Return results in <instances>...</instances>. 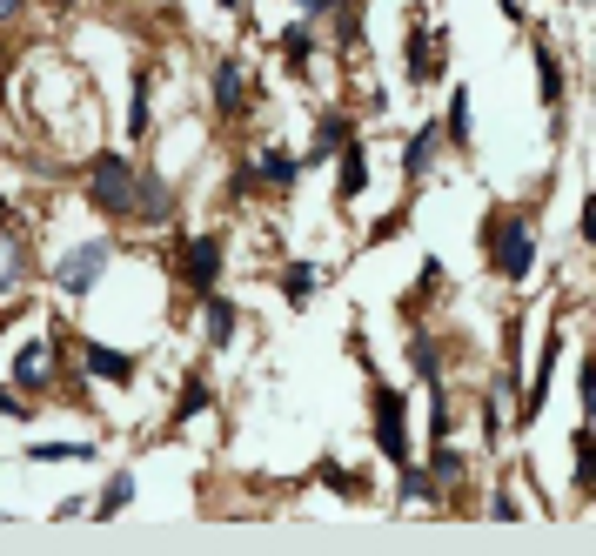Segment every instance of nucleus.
<instances>
[{
  "label": "nucleus",
  "instance_id": "1",
  "mask_svg": "<svg viewBox=\"0 0 596 556\" xmlns=\"http://www.w3.org/2000/svg\"><path fill=\"white\" fill-rule=\"evenodd\" d=\"M134 195H141V168H134L128 155H101L88 168V201L101 208V215H134Z\"/></svg>",
  "mask_w": 596,
  "mask_h": 556
},
{
  "label": "nucleus",
  "instance_id": "2",
  "mask_svg": "<svg viewBox=\"0 0 596 556\" xmlns=\"http://www.w3.org/2000/svg\"><path fill=\"white\" fill-rule=\"evenodd\" d=\"M530 262H536V235H530V222H523V215H503V222H496V275L523 282V275H530Z\"/></svg>",
  "mask_w": 596,
  "mask_h": 556
},
{
  "label": "nucleus",
  "instance_id": "3",
  "mask_svg": "<svg viewBox=\"0 0 596 556\" xmlns=\"http://www.w3.org/2000/svg\"><path fill=\"white\" fill-rule=\"evenodd\" d=\"M114 262V242H81V248H67L61 262H54V275H61V289L67 295H88L94 289V275Z\"/></svg>",
  "mask_w": 596,
  "mask_h": 556
},
{
  "label": "nucleus",
  "instance_id": "4",
  "mask_svg": "<svg viewBox=\"0 0 596 556\" xmlns=\"http://www.w3.org/2000/svg\"><path fill=\"white\" fill-rule=\"evenodd\" d=\"M181 275L195 295H215V275H221V235H195L181 248Z\"/></svg>",
  "mask_w": 596,
  "mask_h": 556
},
{
  "label": "nucleus",
  "instance_id": "5",
  "mask_svg": "<svg viewBox=\"0 0 596 556\" xmlns=\"http://www.w3.org/2000/svg\"><path fill=\"white\" fill-rule=\"evenodd\" d=\"M376 443L389 463H409V436H402V396L396 389H376Z\"/></svg>",
  "mask_w": 596,
  "mask_h": 556
},
{
  "label": "nucleus",
  "instance_id": "6",
  "mask_svg": "<svg viewBox=\"0 0 596 556\" xmlns=\"http://www.w3.org/2000/svg\"><path fill=\"white\" fill-rule=\"evenodd\" d=\"M134 222L141 228H161L168 222V181L155 168H141V195H134Z\"/></svg>",
  "mask_w": 596,
  "mask_h": 556
},
{
  "label": "nucleus",
  "instance_id": "7",
  "mask_svg": "<svg viewBox=\"0 0 596 556\" xmlns=\"http://www.w3.org/2000/svg\"><path fill=\"white\" fill-rule=\"evenodd\" d=\"M436 148H442V128H436V121H422V128L409 134V148H402V175L422 181V175H429V161H436Z\"/></svg>",
  "mask_w": 596,
  "mask_h": 556
},
{
  "label": "nucleus",
  "instance_id": "8",
  "mask_svg": "<svg viewBox=\"0 0 596 556\" xmlns=\"http://www.w3.org/2000/svg\"><path fill=\"white\" fill-rule=\"evenodd\" d=\"M215 108H221V121H242V61L235 54L215 67Z\"/></svg>",
  "mask_w": 596,
  "mask_h": 556
},
{
  "label": "nucleus",
  "instance_id": "9",
  "mask_svg": "<svg viewBox=\"0 0 596 556\" xmlns=\"http://www.w3.org/2000/svg\"><path fill=\"white\" fill-rule=\"evenodd\" d=\"M255 175H262L268 188H295V181H302V161L282 155V148H262V155H255Z\"/></svg>",
  "mask_w": 596,
  "mask_h": 556
},
{
  "label": "nucleus",
  "instance_id": "10",
  "mask_svg": "<svg viewBox=\"0 0 596 556\" xmlns=\"http://www.w3.org/2000/svg\"><path fill=\"white\" fill-rule=\"evenodd\" d=\"M349 121H342V114H322V128H315V148H309V155H302V168H315V161H329L335 155V148H342V141H349Z\"/></svg>",
  "mask_w": 596,
  "mask_h": 556
},
{
  "label": "nucleus",
  "instance_id": "11",
  "mask_svg": "<svg viewBox=\"0 0 596 556\" xmlns=\"http://www.w3.org/2000/svg\"><path fill=\"white\" fill-rule=\"evenodd\" d=\"M335 155H342V201H355L362 188H369V161H362V148H355V134L335 148Z\"/></svg>",
  "mask_w": 596,
  "mask_h": 556
},
{
  "label": "nucleus",
  "instance_id": "12",
  "mask_svg": "<svg viewBox=\"0 0 596 556\" xmlns=\"http://www.w3.org/2000/svg\"><path fill=\"white\" fill-rule=\"evenodd\" d=\"M14 382L21 389H47V342H27L21 356H14Z\"/></svg>",
  "mask_w": 596,
  "mask_h": 556
},
{
  "label": "nucleus",
  "instance_id": "13",
  "mask_svg": "<svg viewBox=\"0 0 596 556\" xmlns=\"http://www.w3.org/2000/svg\"><path fill=\"white\" fill-rule=\"evenodd\" d=\"M556 349H563V342H543V362H536V382H530V396H523V423H530L536 409H543V396H550V369H556Z\"/></svg>",
  "mask_w": 596,
  "mask_h": 556
},
{
  "label": "nucleus",
  "instance_id": "14",
  "mask_svg": "<svg viewBox=\"0 0 596 556\" xmlns=\"http://www.w3.org/2000/svg\"><path fill=\"white\" fill-rule=\"evenodd\" d=\"M88 376H94V382H134V356H114V349H88Z\"/></svg>",
  "mask_w": 596,
  "mask_h": 556
},
{
  "label": "nucleus",
  "instance_id": "15",
  "mask_svg": "<svg viewBox=\"0 0 596 556\" xmlns=\"http://www.w3.org/2000/svg\"><path fill=\"white\" fill-rule=\"evenodd\" d=\"M315 275H322L315 262H288V268H282V295L295 302V309H302V302L315 295Z\"/></svg>",
  "mask_w": 596,
  "mask_h": 556
},
{
  "label": "nucleus",
  "instance_id": "16",
  "mask_svg": "<svg viewBox=\"0 0 596 556\" xmlns=\"http://www.w3.org/2000/svg\"><path fill=\"white\" fill-rule=\"evenodd\" d=\"M536 88H543V101H550V108L563 101V67H556L550 47H536Z\"/></svg>",
  "mask_w": 596,
  "mask_h": 556
},
{
  "label": "nucleus",
  "instance_id": "17",
  "mask_svg": "<svg viewBox=\"0 0 596 556\" xmlns=\"http://www.w3.org/2000/svg\"><path fill=\"white\" fill-rule=\"evenodd\" d=\"M409 369H416L422 382L442 376V356H436V342H429V335H409Z\"/></svg>",
  "mask_w": 596,
  "mask_h": 556
},
{
  "label": "nucleus",
  "instance_id": "18",
  "mask_svg": "<svg viewBox=\"0 0 596 556\" xmlns=\"http://www.w3.org/2000/svg\"><path fill=\"white\" fill-rule=\"evenodd\" d=\"M436 74V61H429V27H409V81H429Z\"/></svg>",
  "mask_w": 596,
  "mask_h": 556
},
{
  "label": "nucleus",
  "instance_id": "19",
  "mask_svg": "<svg viewBox=\"0 0 596 556\" xmlns=\"http://www.w3.org/2000/svg\"><path fill=\"white\" fill-rule=\"evenodd\" d=\"M442 141H456V148L469 141V88L449 94V121H442Z\"/></svg>",
  "mask_w": 596,
  "mask_h": 556
},
{
  "label": "nucleus",
  "instance_id": "20",
  "mask_svg": "<svg viewBox=\"0 0 596 556\" xmlns=\"http://www.w3.org/2000/svg\"><path fill=\"white\" fill-rule=\"evenodd\" d=\"M128 503H134V469H114V483L101 490V503H94V510L114 516V510H128Z\"/></svg>",
  "mask_w": 596,
  "mask_h": 556
},
{
  "label": "nucleus",
  "instance_id": "21",
  "mask_svg": "<svg viewBox=\"0 0 596 556\" xmlns=\"http://www.w3.org/2000/svg\"><path fill=\"white\" fill-rule=\"evenodd\" d=\"M155 108H148V74H134V94H128V134H148Z\"/></svg>",
  "mask_w": 596,
  "mask_h": 556
},
{
  "label": "nucleus",
  "instance_id": "22",
  "mask_svg": "<svg viewBox=\"0 0 596 556\" xmlns=\"http://www.w3.org/2000/svg\"><path fill=\"white\" fill-rule=\"evenodd\" d=\"M208 342H235V302L208 295Z\"/></svg>",
  "mask_w": 596,
  "mask_h": 556
},
{
  "label": "nucleus",
  "instance_id": "23",
  "mask_svg": "<svg viewBox=\"0 0 596 556\" xmlns=\"http://www.w3.org/2000/svg\"><path fill=\"white\" fill-rule=\"evenodd\" d=\"M21 268H27L21 242H14V235H7V228H0V289H14V282H21Z\"/></svg>",
  "mask_w": 596,
  "mask_h": 556
},
{
  "label": "nucleus",
  "instance_id": "24",
  "mask_svg": "<svg viewBox=\"0 0 596 556\" xmlns=\"http://www.w3.org/2000/svg\"><path fill=\"white\" fill-rule=\"evenodd\" d=\"M27 456H34V463H61V456H67V463H88L94 449L88 443H34Z\"/></svg>",
  "mask_w": 596,
  "mask_h": 556
},
{
  "label": "nucleus",
  "instance_id": "25",
  "mask_svg": "<svg viewBox=\"0 0 596 556\" xmlns=\"http://www.w3.org/2000/svg\"><path fill=\"white\" fill-rule=\"evenodd\" d=\"M282 54H288V67H309L315 34H309V27H288V34H282Z\"/></svg>",
  "mask_w": 596,
  "mask_h": 556
},
{
  "label": "nucleus",
  "instance_id": "26",
  "mask_svg": "<svg viewBox=\"0 0 596 556\" xmlns=\"http://www.w3.org/2000/svg\"><path fill=\"white\" fill-rule=\"evenodd\" d=\"M429 469H436L442 483H456V476H463V456H456L449 443H436V449H429Z\"/></svg>",
  "mask_w": 596,
  "mask_h": 556
},
{
  "label": "nucleus",
  "instance_id": "27",
  "mask_svg": "<svg viewBox=\"0 0 596 556\" xmlns=\"http://www.w3.org/2000/svg\"><path fill=\"white\" fill-rule=\"evenodd\" d=\"M335 41H342V47H355V41H362V21H355V7H349V0L335 7Z\"/></svg>",
  "mask_w": 596,
  "mask_h": 556
},
{
  "label": "nucleus",
  "instance_id": "28",
  "mask_svg": "<svg viewBox=\"0 0 596 556\" xmlns=\"http://www.w3.org/2000/svg\"><path fill=\"white\" fill-rule=\"evenodd\" d=\"M201 409H208V389H201V382H188V389H181V402H175V423H188V416H201Z\"/></svg>",
  "mask_w": 596,
  "mask_h": 556
},
{
  "label": "nucleus",
  "instance_id": "29",
  "mask_svg": "<svg viewBox=\"0 0 596 556\" xmlns=\"http://www.w3.org/2000/svg\"><path fill=\"white\" fill-rule=\"evenodd\" d=\"M402 228H409V215H402V208H396L389 222H376V242H389V235H402Z\"/></svg>",
  "mask_w": 596,
  "mask_h": 556
},
{
  "label": "nucleus",
  "instance_id": "30",
  "mask_svg": "<svg viewBox=\"0 0 596 556\" xmlns=\"http://www.w3.org/2000/svg\"><path fill=\"white\" fill-rule=\"evenodd\" d=\"M342 0H302V14H335Z\"/></svg>",
  "mask_w": 596,
  "mask_h": 556
},
{
  "label": "nucleus",
  "instance_id": "31",
  "mask_svg": "<svg viewBox=\"0 0 596 556\" xmlns=\"http://www.w3.org/2000/svg\"><path fill=\"white\" fill-rule=\"evenodd\" d=\"M0 409H7V416H27V402H21V396H7V389H0Z\"/></svg>",
  "mask_w": 596,
  "mask_h": 556
},
{
  "label": "nucleus",
  "instance_id": "32",
  "mask_svg": "<svg viewBox=\"0 0 596 556\" xmlns=\"http://www.w3.org/2000/svg\"><path fill=\"white\" fill-rule=\"evenodd\" d=\"M14 14H21V0H0V21H14Z\"/></svg>",
  "mask_w": 596,
  "mask_h": 556
},
{
  "label": "nucleus",
  "instance_id": "33",
  "mask_svg": "<svg viewBox=\"0 0 596 556\" xmlns=\"http://www.w3.org/2000/svg\"><path fill=\"white\" fill-rule=\"evenodd\" d=\"M54 7H74V0H54Z\"/></svg>",
  "mask_w": 596,
  "mask_h": 556
},
{
  "label": "nucleus",
  "instance_id": "34",
  "mask_svg": "<svg viewBox=\"0 0 596 556\" xmlns=\"http://www.w3.org/2000/svg\"><path fill=\"white\" fill-rule=\"evenodd\" d=\"M221 7H235V0H221Z\"/></svg>",
  "mask_w": 596,
  "mask_h": 556
}]
</instances>
